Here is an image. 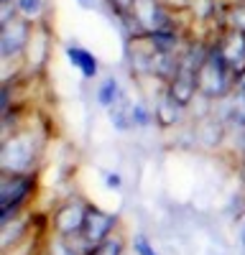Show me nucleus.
Returning <instances> with one entry per match:
<instances>
[{
	"mask_svg": "<svg viewBox=\"0 0 245 255\" xmlns=\"http://www.w3.org/2000/svg\"><path fill=\"white\" fill-rule=\"evenodd\" d=\"M230 74H235V72L222 61V56L217 51H210L207 56H204V61L199 64L197 87L207 97H222L230 87Z\"/></svg>",
	"mask_w": 245,
	"mask_h": 255,
	"instance_id": "f257e3e1",
	"label": "nucleus"
},
{
	"mask_svg": "<svg viewBox=\"0 0 245 255\" xmlns=\"http://www.w3.org/2000/svg\"><path fill=\"white\" fill-rule=\"evenodd\" d=\"M33 179L26 174H5L3 186H0V209H3V222L10 220L13 212L23 204V199L31 194Z\"/></svg>",
	"mask_w": 245,
	"mask_h": 255,
	"instance_id": "f03ea898",
	"label": "nucleus"
},
{
	"mask_svg": "<svg viewBox=\"0 0 245 255\" xmlns=\"http://www.w3.org/2000/svg\"><path fill=\"white\" fill-rule=\"evenodd\" d=\"M33 156H36V145H33V138L28 135H20V138H13L5 143L3 148V171L5 174H20L33 163Z\"/></svg>",
	"mask_w": 245,
	"mask_h": 255,
	"instance_id": "7ed1b4c3",
	"label": "nucleus"
},
{
	"mask_svg": "<svg viewBox=\"0 0 245 255\" xmlns=\"http://www.w3.org/2000/svg\"><path fill=\"white\" fill-rule=\"evenodd\" d=\"M115 227V217L105 215V212H100L95 207H87V217H85V227H82V240H85L92 248H97L100 243L108 240V232Z\"/></svg>",
	"mask_w": 245,
	"mask_h": 255,
	"instance_id": "20e7f679",
	"label": "nucleus"
},
{
	"mask_svg": "<svg viewBox=\"0 0 245 255\" xmlns=\"http://www.w3.org/2000/svg\"><path fill=\"white\" fill-rule=\"evenodd\" d=\"M215 51L222 56V61L228 64L235 74H243L245 72V31H230V33H225Z\"/></svg>",
	"mask_w": 245,
	"mask_h": 255,
	"instance_id": "39448f33",
	"label": "nucleus"
},
{
	"mask_svg": "<svg viewBox=\"0 0 245 255\" xmlns=\"http://www.w3.org/2000/svg\"><path fill=\"white\" fill-rule=\"evenodd\" d=\"M133 10H135V20L143 31L148 33H161L166 26V18H163L161 8L156 0H133Z\"/></svg>",
	"mask_w": 245,
	"mask_h": 255,
	"instance_id": "423d86ee",
	"label": "nucleus"
},
{
	"mask_svg": "<svg viewBox=\"0 0 245 255\" xmlns=\"http://www.w3.org/2000/svg\"><path fill=\"white\" fill-rule=\"evenodd\" d=\"M85 217H87V207H82L77 202L64 204L56 212V230H59V235L69 238V235L82 232V227H85Z\"/></svg>",
	"mask_w": 245,
	"mask_h": 255,
	"instance_id": "0eeeda50",
	"label": "nucleus"
},
{
	"mask_svg": "<svg viewBox=\"0 0 245 255\" xmlns=\"http://www.w3.org/2000/svg\"><path fill=\"white\" fill-rule=\"evenodd\" d=\"M26 38H28V26L26 23H20V20H5V26H3V56H13L18 54L20 49H23L26 44Z\"/></svg>",
	"mask_w": 245,
	"mask_h": 255,
	"instance_id": "6e6552de",
	"label": "nucleus"
},
{
	"mask_svg": "<svg viewBox=\"0 0 245 255\" xmlns=\"http://www.w3.org/2000/svg\"><path fill=\"white\" fill-rule=\"evenodd\" d=\"M67 56H69V61L74 64V67L82 72V77H95L97 74V59L87 51V49H82V46H69L67 49Z\"/></svg>",
	"mask_w": 245,
	"mask_h": 255,
	"instance_id": "1a4fd4ad",
	"label": "nucleus"
},
{
	"mask_svg": "<svg viewBox=\"0 0 245 255\" xmlns=\"http://www.w3.org/2000/svg\"><path fill=\"white\" fill-rule=\"evenodd\" d=\"M118 95H120V90H118V82H115L113 77L102 82L100 90H97V100H100L102 105H113V102L118 100Z\"/></svg>",
	"mask_w": 245,
	"mask_h": 255,
	"instance_id": "9d476101",
	"label": "nucleus"
},
{
	"mask_svg": "<svg viewBox=\"0 0 245 255\" xmlns=\"http://www.w3.org/2000/svg\"><path fill=\"white\" fill-rule=\"evenodd\" d=\"M179 108H181V105H176V102L169 97V100H166V102H163L161 108H158L161 123H166V125H169V123H174V120H176V118H174V113H179Z\"/></svg>",
	"mask_w": 245,
	"mask_h": 255,
	"instance_id": "9b49d317",
	"label": "nucleus"
},
{
	"mask_svg": "<svg viewBox=\"0 0 245 255\" xmlns=\"http://www.w3.org/2000/svg\"><path fill=\"white\" fill-rule=\"evenodd\" d=\"M18 10L28 18H33L41 13V0H18Z\"/></svg>",
	"mask_w": 245,
	"mask_h": 255,
	"instance_id": "f8f14e48",
	"label": "nucleus"
},
{
	"mask_svg": "<svg viewBox=\"0 0 245 255\" xmlns=\"http://www.w3.org/2000/svg\"><path fill=\"white\" fill-rule=\"evenodd\" d=\"M135 250H138V255H156V250L151 248V243L146 238H138L135 240Z\"/></svg>",
	"mask_w": 245,
	"mask_h": 255,
	"instance_id": "ddd939ff",
	"label": "nucleus"
},
{
	"mask_svg": "<svg viewBox=\"0 0 245 255\" xmlns=\"http://www.w3.org/2000/svg\"><path fill=\"white\" fill-rule=\"evenodd\" d=\"M133 120L138 125H146L148 123V115H146V108H143V105H135V108H133Z\"/></svg>",
	"mask_w": 245,
	"mask_h": 255,
	"instance_id": "4468645a",
	"label": "nucleus"
},
{
	"mask_svg": "<svg viewBox=\"0 0 245 255\" xmlns=\"http://www.w3.org/2000/svg\"><path fill=\"white\" fill-rule=\"evenodd\" d=\"M54 255H77V253L67 245H59V248H54Z\"/></svg>",
	"mask_w": 245,
	"mask_h": 255,
	"instance_id": "2eb2a0df",
	"label": "nucleus"
},
{
	"mask_svg": "<svg viewBox=\"0 0 245 255\" xmlns=\"http://www.w3.org/2000/svg\"><path fill=\"white\" fill-rule=\"evenodd\" d=\"M108 184L110 186H120V176L118 174H108Z\"/></svg>",
	"mask_w": 245,
	"mask_h": 255,
	"instance_id": "dca6fc26",
	"label": "nucleus"
},
{
	"mask_svg": "<svg viewBox=\"0 0 245 255\" xmlns=\"http://www.w3.org/2000/svg\"><path fill=\"white\" fill-rule=\"evenodd\" d=\"M77 3H79L82 8H92V5H95V0H77Z\"/></svg>",
	"mask_w": 245,
	"mask_h": 255,
	"instance_id": "f3484780",
	"label": "nucleus"
},
{
	"mask_svg": "<svg viewBox=\"0 0 245 255\" xmlns=\"http://www.w3.org/2000/svg\"><path fill=\"white\" fill-rule=\"evenodd\" d=\"M238 84H240V90L245 92V72H243V74H238Z\"/></svg>",
	"mask_w": 245,
	"mask_h": 255,
	"instance_id": "a211bd4d",
	"label": "nucleus"
},
{
	"mask_svg": "<svg viewBox=\"0 0 245 255\" xmlns=\"http://www.w3.org/2000/svg\"><path fill=\"white\" fill-rule=\"evenodd\" d=\"M240 243H243V248H245V225L240 227Z\"/></svg>",
	"mask_w": 245,
	"mask_h": 255,
	"instance_id": "6ab92c4d",
	"label": "nucleus"
},
{
	"mask_svg": "<svg viewBox=\"0 0 245 255\" xmlns=\"http://www.w3.org/2000/svg\"><path fill=\"white\" fill-rule=\"evenodd\" d=\"M240 174H243V179H245V161H243V166H240Z\"/></svg>",
	"mask_w": 245,
	"mask_h": 255,
	"instance_id": "aec40b11",
	"label": "nucleus"
},
{
	"mask_svg": "<svg viewBox=\"0 0 245 255\" xmlns=\"http://www.w3.org/2000/svg\"><path fill=\"white\" fill-rule=\"evenodd\" d=\"M3 3H8V0H3Z\"/></svg>",
	"mask_w": 245,
	"mask_h": 255,
	"instance_id": "412c9836",
	"label": "nucleus"
}]
</instances>
